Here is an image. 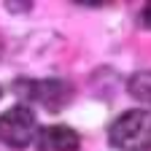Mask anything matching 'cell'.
<instances>
[{"mask_svg": "<svg viewBox=\"0 0 151 151\" xmlns=\"http://www.w3.org/2000/svg\"><path fill=\"white\" fill-rule=\"evenodd\" d=\"M111 143L119 151H151V113L127 111L108 129Z\"/></svg>", "mask_w": 151, "mask_h": 151, "instance_id": "6da1fadb", "label": "cell"}, {"mask_svg": "<svg viewBox=\"0 0 151 151\" xmlns=\"http://www.w3.org/2000/svg\"><path fill=\"white\" fill-rule=\"evenodd\" d=\"M62 86H65V84H60V81H43V84H35V94H32V97L41 103V105L57 111L60 105L68 103V97H57V94H51V92H60Z\"/></svg>", "mask_w": 151, "mask_h": 151, "instance_id": "277c9868", "label": "cell"}, {"mask_svg": "<svg viewBox=\"0 0 151 151\" xmlns=\"http://www.w3.org/2000/svg\"><path fill=\"white\" fill-rule=\"evenodd\" d=\"M143 22H146V24L151 27V3H148V6L143 8Z\"/></svg>", "mask_w": 151, "mask_h": 151, "instance_id": "8992f818", "label": "cell"}, {"mask_svg": "<svg viewBox=\"0 0 151 151\" xmlns=\"http://www.w3.org/2000/svg\"><path fill=\"white\" fill-rule=\"evenodd\" d=\"M38 151H78V135L62 124L46 127L38 135Z\"/></svg>", "mask_w": 151, "mask_h": 151, "instance_id": "3957f363", "label": "cell"}, {"mask_svg": "<svg viewBox=\"0 0 151 151\" xmlns=\"http://www.w3.org/2000/svg\"><path fill=\"white\" fill-rule=\"evenodd\" d=\"M129 89H132V94H135V97L151 103V73H140V76H135V78L129 81Z\"/></svg>", "mask_w": 151, "mask_h": 151, "instance_id": "5b68a950", "label": "cell"}, {"mask_svg": "<svg viewBox=\"0 0 151 151\" xmlns=\"http://www.w3.org/2000/svg\"><path fill=\"white\" fill-rule=\"evenodd\" d=\"M38 132L32 111L24 105H14L0 116V143L8 148H27Z\"/></svg>", "mask_w": 151, "mask_h": 151, "instance_id": "7a4b0ae2", "label": "cell"}]
</instances>
